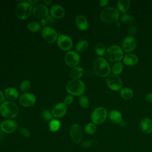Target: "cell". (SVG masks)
<instances>
[{"label":"cell","mask_w":152,"mask_h":152,"mask_svg":"<svg viewBox=\"0 0 152 152\" xmlns=\"http://www.w3.org/2000/svg\"><path fill=\"white\" fill-rule=\"evenodd\" d=\"M93 69L97 76L104 78L109 75L110 66L106 59L99 57L93 62Z\"/></svg>","instance_id":"6da1fadb"},{"label":"cell","mask_w":152,"mask_h":152,"mask_svg":"<svg viewBox=\"0 0 152 152\" xmlns=\"http://www.w3.org/2000/svg\"><path fill=\"white\" fill-rule=\"evenodd\" d=\"M19 112L18 106L11 101H5L0 105V113L7 119H12L17 116Z\"/></svg>","instance_id":"7a4b0ae2"},{"label":"cell","mask_w":152,"mask_h":152,"mask_svg":"<svg viewBox=\"0 0 152 152\" xmlns=\"http://www.w3.org/2000/svg\"><path fill=\"white\" fill-rule=\"evenodd\" d=\"M66 91L73 96H81L86 90V86L80 80H71L69 81L65 86Z\"/></svg>","instance_id":"3957f363"},{"label":"cell","mask_w":152,"mask_h":152,"mask_svg":"<svg viewBox=\"0 0 152 152\" xmlns=\"http://www.w3.org/2000/svg\"><path fill=\"white\" fill-rule=\"evenodd\" d=\"M105 56L110 62H120L124 58V51L118 45H112L106 51Z\"/></svg>","instance_id":"277c9868"},{"label":"cell","mask_w":152,"mask_h":152,"mask_svg":"<svg viewBox=\"0 0 152 152\" xmlns=\"http://www.w3.org/2000/svg\"><path fill=\"white\" fill-rule=\"evenodd\" d=\"M33 12L32 5L28 1H22L17 4L15 8V14L20 20L28 18Z\"/></svg>","instance_id":"5b68a950"},{"label":"cell","mask_w":152,"mask_h":152,"mask_svg":"<svg viewBox=\"0 0 152 152\" xmlns=\"http://www.w3.org/2000/svg\"><path fill=\"white\" fill-rule=\"evenodd\" d=\"M120 17L119 11L113 7L104 8L100 14V18L102 21L106 23L116 22Z\"/></svg>","instance_id":"8992f818"},{"label":"cell","mask_w":152,"mask_h":152,"mask_svg":"<svg viewBox=\"0 0 152 152\" xmlns=\"http://www.w3.org/2000/svg\"><path fill=\"white\" fill-rule=\"evenodd\" d=\"M108 116L107 110L103 107H98L92 112L91 119L93 124L100 125L105 122Z\"/></svg>","instance_id":"52a82bcc"},{"label":"cell","mask_w":152,"mask_h":152,"mask_svg":"<svg viewBox=\"0 0 152 152\" xmlns=\"http://www.w3.org/2000/svg\"><path fill=\"white\" fill-rule=\"evenodd\" d=\"M106 84L110 90L115 91H118L122 89V81L119 77L112 74L107 77Z\"/></svg>","instance_id":"ba28073f"},{"label":"cell","mask_w":152,"mask_h":152,"mask_svg":"<svg viewBox=\"0 0 152 152\" xmlns=\"http://www.w3.org/2000/svg\"><path fill=\"white\" fill-rule=\"evenodd\" d=\"M69 135L73 142L76 144L80 143L83 137V131L81 126L77 124L72 125L69 129Z\"/></svg>","instance_id":"9c48e42d"},{"label":"cell","mask_w":152,"mask_h":152,"mask_svg":"<svg viewBox=\"0 0 152 152\" xmlns=\"http://www.w3.org/2000/svg\"><path fill=\"white\" fill-rule=\"evenodd\" d=\"M64 60L68 66L74 68L77 66L80 62V55L76 51L69 50L65 53Z\"/></svg>","instance_id":"30bf717a"},{"label":"cell","mask_w":152,"mask_h":152,"mask_svg":"<svg viewBox=\"0 0 152 152\" xmlns=\"http://www.w3.org/2000/svg\"><path fill=\"white\" fill-rule=\"evenodd\" d=\"M42 36L43 39L49 43H54L58 37L57 31L53 28L49 26L45 27L43 28Z\"/></svg>","instance_id":"8fae6325"},{"label":"cell","mask_w":152,"mask_h":152,"mask_svg":"<svg viewBox=\"0 0 152 152\" xmlns=\"http://www.w3.org/2000/svg\"><path fill=\"white\" fill-rule=\"evenodd\" d=\"M58 48L64 51H69L72 48L73 43L72 39L68 36L59 35L57 39Z\"/></svg>","instance_id":"7c38bea8"},{"label":"cell","mask_w":152,"mask_h":152,"mask_svg":"<svg viewBox=\"0 0 152 152\" xmlns=\"http://www.w3.org/2000/svg\"><path fill=\"white\" fill-rule=\"evenodd\" d=\"M137 47V41L133 36H128L122 42L121 48L123 51L129 53L133 52Z\"/></svg>","instance_id":"4fadbf2b"},{"label":"cell","mask_w":152,"mask_h":152,"mask_svg":"<svg viewBox=\"0 0 152 152\" xmlns=\"http://www.w3.org/2000/svg\"><path fill=\"white\" fill-rule=\"evenodd\" d=\"M32 13L36 18L42 20L46 18L49 15V11L46 5L43 4H39L33 8Z\"/></svg>","instance_id":"5bb4252c"},{"label":"cell","mask_w":152,"mask_h":152,"mask_svg":"<svg viewBox=\"0 0 152 152\" xmlns=\"http://www.w3.org/2000/svg\"><path fill=\"white\" fill-rule=\"evenodd\" d=\"M36 102L35 96L31 93L22 94L19 98L20 104L24 107L32 106Z\"/></svg>","instance_id":"9a60e30c"},{"label":"cell","mask_w":152,"mask_h":152,"mask_svg":"<svg viewBox=\"0 0 152 152\" xmlns=\"http://www.w3.org/2000/svg\"><path fill=\"white\" fill-rule=\"evenodd\" d=\"M17 122L12 119H5L0 124L1 131L8 134L14 132L17 129Z\"/></svg>","instance_id":"2e32d148"},{"label":"cell","mask_w":152,"mask_h":152,"mask_svg":"<svg viewBox=\"0 0 152 152\" xmlns=\"http://www.w3.org/2000/svg\"><path fill=\"white\" fill-rule=\"evenodd\" d=\"M67 111V107L64 103L59 102L55 104L52 109V113L54 117L61 118L64 116Z\"/></svg>","instance_id":"e0dca14e"},{"label":"cell","mask_w":152,"mask_h":152,"mask_svg":"<svg viewBox=\"0 0 152 152\" xmlns=\"http://www.w3.org/2000/svg\"><path fill=\"white\" fill-rule=\"evenodd\" d=\"M65 14V11L64 8L58 4L53 5L50 10V15L56 19H61L63 18Z\"/></svg>","instance_id":"ac0fdd59"},{"label":"cell","mask_w":152,"mask_h":152,"mask_svg":"<svg viewBox=\"0 0 152 152\" xmlns=\"http://www.w3.org/2000/svg\"><path fill=\"white\" fill-rule=\"evenodd\" d=\"M75 24L77 28L81 31L87 30L89 26L88 20L83 15H78L76 17Z\"/></svg>","instance_id":"d6986e66"},{"label":"cell","mask_w":152,"mask_h":152,"mask_svg":"<svg viewBox=\"0 0 152 152\" xmlns=\"http://www.w3.org/2000/svg\"><path fill=\"white\" fill-rule=\"evenodd\" d=\"M124 64L129 66H132L137 65L139 61L138 56L134 53H129L124 56L123 58Z\"/></svg>","instance_id":"ffe728a7"},{"label":"cell","mask_w":152,"mask_h":152,"mask_svg":"<svg viewBox=\"0 0 152 152\" xmlns=\"http://www.w3.org/2000/svg\"><path fill=\"white\" fill-rule=\"evenodd\" d=\"M141 130L145 134L152 132V119L148 118H143L140 122Z\"/></svg>","instance_id":"44dd1931"},{"label":"cell","mask_w":152,"mask_h":152,"mask_svg":"<svg viewBox=\"0 0 152 152\" xmlns=\"http://www.w3.org/2000/svg\"><path fill=\"white\" fill-rule=\"evenodd\" d=\"M109 119L114 124H120L123 120L122 115L121 113L116 109L111 110L108 113Z\"/></svg>","instance_id":"7402d4cb"},{"label":"cell","mask_w":152,"mask_h":152,"mask_svg":"<svg viewBox=\"0 0 152 152\" xmlns=\"http://www.w3.org/2000/svg\"><path fill=\"white\" fill-rule=\"evenodd\" d=\"M5 97L10 101H14L17 100L19 96L17 90L14 87H8L5 90Z\"/></svg>","instance_id":"603a6c76"},{"label":"cell","mask_w":152,"mask_h":152,"mask_svg":"<svg viewBox=\"0 0 152 152\" xmlns=\"http://www.w3.org/2000/svg\"><path fill=\"white\" fill-rule=\"evenodd\" d=\"M84 72V69L81 66H75L72 68V69L69 72V76L72 80H79Z\"/></svg>","instance_id":"cb8c5ba5"},{"label":"cell","mask_w":152,"mask_h":152,"mask_svg":"<svg viewBox=\"0 0 152 152\" xmlns=\"http://www.w3.org/2000/svg\"><path fill=\"white\" fill-rule=\"evenodd\" d=\"M129 0H119L117 1V10L123 13H126L130 7Z\"/></svg>","instance_id":"d4e9b609"},{"label":"cell","mask_w":152,"mask_h":152,"mask_svg":"<svg viewBox=\"0 0 152 152\" xmlns=\"http://www.w3.org/2000/svg\"><path fill=\"white\" fill-rule=\"evenodd\" d=\"M120 95L121 97L125 100H129L134 96L133 90L128 87L122 88L120 90Z\"/></svg>","instance_id":"484cf974"},{"label":"cell","mask_w":152,"mask_h":152,"mask_svg":"<svg viewBox=\"0 0 152 152\" xmlns=\"http://www.w3.org/2000/svg\"><path fill=\"white\" fill-rule=\"evenodd\" d=\"M88 48V42L86 40H82L78 42L76 46L75 49L76 52L78 53H83L87 50Z\"/></svg>","instance_id":"4316f807"},{"label":"cell","mask_w":152,"mask_h":152,"mask_svg":"<svg viewBox=\"0 0 152 152\" xmlns=\"http://www.w3.org/2000/svg\"><path fill=\"white\" fill-rule=\"evenodd\" d=\"M94 50L96 53L99 56H102L103 55H105L106 49L105 45L101 42H98L96 43V45L94 46Z\"/></svg>","instance_id":"83f0119b"},{"label":"cell","mask_w":152,"mask_h":152,"mask_svg":"<svg viewBox=\"0 0 152 152\" xmlns=\"http://www.w3.org/2000/svg\"><path fill=\"white\" fill-rule=\"evenodd\" d=\"M121 21L125 24H131L135 22V18L133 16L127 13H123L121 17Z\"/></svg>","instance_id":"f1b7e54d"},{"label":"cell","mask_w":152,"mask_h":152,"mask_svg":"<svg viewBox=\"0 0 152 152\" xmlns=\"http://www.w3.org/2000/svg\"><path fill=\"white\" fill-rule=\"evenodd\" d=\"M123 69H124V66L122 63L121 62H118L114 64V65L112 66V72L113 74L118 75L121 74L122 72Z\"/></svg>","instance_id":"f546056e"},{"label":"cell","mask_w":152,"mask_h":152,"mask_svg":"<svg viewBox=\"0 0 152 152\" xmlns=\"http://www.w3.org/2000/svg\"><path fill=\"white\" fill-rule=\"evenodd\" d=\"M41 24L39 22L31 21L27 25V28L29 31L31 32H37L41 28Z\"/></svg>","instance_id":"4dcf8cb0"},{"label":"cell","mask_w":152,"mask_h":152,"mask_svg":"<svg viewBox=\"0 0 152 152\" xmlns=\"http://www.w3.org/2000/svg\"><path fill=\"white\" fill-rule=\"evenodd\" d=\"M49 129L52 132L58 131L61 127V122L58 119H52L49 122Z\"/></svg>","instance_id":"1f68e13d"},{"label":"cell","mask_w":152,"mask_h":152,"mask_svg":"<svg viewBox=\"0 0 152 152\" xmlns=\"http://www.w3.org/2000/svg\"><path fill=\"white\" fill-rule=\"evenodd\" d=\"M20 90L23 92L24 93H27L30 88H31V83L28 80H23L20 86Z\"/></svg>","instance_id":"d6a6232c"},{"label":"cell","mask_w":152,"mask_h":152,"mask_svg":"<svg viewBox=\"0 0 152 152\" xmlns=\"http://www.w3.org/2000/svg\"><path fill=\"white\" fill-rule=\"evenodd\" d=\"M97 129L96 125L93 124V122H90L87 124L85 126V131L87 134L89 135L94 134Z\"/></svg>","instance_id":"836d02e7"},{"label":"cell","mask_w":152,"mask_h":152,"mask_svg":"<svg viewBox=\"0 0 152 152\" xmlns=\"http://www.w3.org/2000/svg\"><path fill=\"white\" fill-rule=\"evenodd\" d=\"M79 104L83 109L87 108L90 105L89 99H88L87 97H86V96H84V95L80 96Z\"/></svg>","instance_id":"e575fe53"},{"label":"cell","mask_w":152,"mask_h":152,"mask_svg":"<svg viewBox=\"0 0 152 152\" xmlns=\"http://www.w3.org/2000/svg\"><path fill=\"white\" fill-rule=\"evenodd\" d=\"M42 117L44 120L46 121H50L53 119V116L52 115V111H50L48 109H46L43 111L42 113Z\"/></svg>","instance_id":"d590c367"},{"label":"cell","mask_w":152,"mask_h":152,"mask_svg":"<svg viewBox=\"0 0 152 152\" xmlns=\"http://www.w3.org/2000/svg\"><path fill=\"white\" fill-rule=\"evenodd\" d=\"M96 144H97V141L96 140L91 139V140H87L83 141L81 142V145L84 148H89L95 145Z\"/></svg>","instance_id":"8d00e7d4"},{"label":"cell","mask_w":152,"mask_h":152,"mask_svg":"<svg viewBox=\"0 0 152 152\" xmlns=\"http://www.w3.org/2000/svg\"><path fill=\"white\" fill-rule=\"evenodd\" d=\"M20 134L24 137L27 138L30 136V132L29 130L24 127H20L18 129Z\"/></svg>","instance_id":"74e56055"},{"label":"cell","mask_w":152,"mask_h":152,"mask_svg":"<svg viewBox=\"0 0 152 152\" xmlns=\"http://www.w3.org/2000/svg\"><path fill=\"white\" fill-rule=\"evenodd\" d=\"M74 101V96L69 94V95H68L65 99H64V104L66 105V106H68V105H69L71 104L72 102Z\"/></svg>","instance_id":"f35d334b"},{"label":"cell","mask_w":152,"mask_h":152,"mask_svg":"<svg viewBox=\"0 0 152 152\" xmlns=\"http://www.w3.org/2000/svg\"><path fill=\"white\" fill-rule=\"evenodd\" d=\"M136 31H137V29H136L135 26H130L128 30V31L130 36H133L135 34Z\"/></svg>","instance_id":"ab89813d"},{"label":"cell","mask_w":152,"mask_h":152,"mask_svg":"<svg viewBox=\"0 0 152 152\" xmlns=\"http://www.w3.org/2000/svg\"><path fill=\"white\" fill-rule=\"evenodd\" d=\"M145 100L147 102L152 103V93L147 94L145 96Z\"/></svg>","instance_id":"60d3db41"},{"label":"cell","mask_w":152,"mask_h":152,"mask_svg":"<svg viewBox=\"0 0 152 152\" xmlns=\"http://www.w3.org/2000/svg\"><path fill=\"white\" fill-rule=\"evenodd\" d=\"M5 100V96L4 94V93L1 90H0V103H4Z\"/></svg>","instance_id":"b9f144b4"},{"label":"cell","mask_w":152,"mask_h":152,"mask_svg":"<svg viewBox=\"0 0 152 152\" xmlns=\"http://www.w3.org/2000/svg\"><path fill=\"white\" fill-rule=\"evenodd\" d=\"M48 24V21H47V20L46 18L40 20V24H41V26H43L44 27H46Z\"/></svg>","instance_id":"7bdbcfd3"},{"label":"cell","mask_w":152,"mask_h":152,"mask_svg":"<svg viewBox=\"0 0 152 152\" xmlns=\"http://www.w3.org/2000/svg\"><path fill=\"white\" fill-rule=\"evenodd\" d=\"M108 2H109L108 0H101L100 1L99 4L102 7H105L106 5H107Z\"/></svg>","instance_id":"ee69618b"},{"label":"cell","mask_w":152,"mask_h":152,"mask_svg":"<svg viewBox=\"0 0 152 152\" xmlns=\"http://www.w3.org/2000/svg\"><path fill=\"white\" fill-rule=\"evenodd\" d=\"M54 18H53L51 15H48L46 18V19L47 20V21H48V23H50V24H52L53 22V21H54V19H53Z\"/></svg>","instance_id":"f6af8a7d"},{"label":"cell","mask_w":152,"mask_h":152,"mask_svg":"<svg viewBox=\"0 0 152 152\" xmlns=\"http://www.w3.org/2000/svg\"><path fill=\"white\" fill-rule=\"evenodd\" d=\"M28 2L32 5H36L37 3L39 2V1H37V0H29L28 1Z\"/></svg>","instance_id":"bcb514c9"},{"label":"cell","mask_w":152,"mask_h":152,"mask_svg":"<svg viewBox=\"0 0 152 152\" xmlns=\"http://www.w3.org/2000/svg\"><path fill=\"white\" fill-rule=\"evenodd\" d=\"M119 124H120V125H121L122 127H125V126H126V125H127L126 122L125 121H123V120L121 121V122Z\"/></svg>","instance_id":"7dc6e473"},{"label":"cell","mask_w":152,"mask_h":152,"mask_svg":"<svg viewBox=\"0 0 152 152\" xmlns=\"http://www.w3.org/2000/svg\"><path fill=\"white\" fill-rule=\"evenodd\" d=\"M44 2H45V4L46 5H50L53 2H52V1H47V0H45V1H44Z\"/></svg>","instance_id":"c3c4849f"},{"label":"cell","mask_w":152,"mask_h":152,"mask_svg":"<svg viewBox=\"0 0 152 152\" xmlns=\"http://www.w3.org/2000/svg\"><path fill=\"white\" fill-rule=\"evenodd\" d=\"M116 24H117V26H121V23H120L119 21H116Z\"/></svg>","instance_id":"681fc988"},{"label":"cell","mask_w":152,"mask_h":152,"mask_svg":"<svg viewBox=\"0 0 152 152\" xmlns=\"http://www.w3.org/2000/svg\"><path fill=\"white\" fill-rule=\"evenodd\" d=\"M0 105H1V104H0Z\"/></svg>","instance_id":"f907efd6"}]
</instances>
